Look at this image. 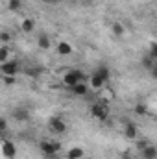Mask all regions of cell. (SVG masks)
<instances>
[{"instance_id": "cell-16", "label": "cell", "mask_w": 157, "mask_h": 159, "mask_svg": "<svg viewBox=\"0 0 157 159\" xmlns=\"http://www.w3.org/2000/svg\"><path fill=\"white\" fill-rule=\"evenodd\" d=\"M111 32H113V35L122 37V35L126 34V28H124V24H120V22H113V24H111Z\"/></svg>"}, {"instance_id": "cell-28", "label": "cell", "mask_w": 157, "mask_h": 159, "mask_svg": "<svg viewBox=\"0 0 157 159\" xmlns=\"http://www.w3.org/2000/svg\"><path fill=\"white\" fill-rule=\"evenodd\" d=\"M122 159H133V156L129 152H126V154H122Z\"/></svg>"}, {"instance_id": "cell-21", "label": "cell", "mask_w": 157, "mask_h": 159, "mask_svg": "<svg viewBox=\"0 0 157 159\" xmlns=\"http://www.w3.org/2000/svg\"><path fill=\"white\" fill-rule=\"evenodd\" d=\"M2 81H4L6 85H13V83H15V76H6V74H2Z\"/></svg>"}, {"instance_id": "cell-18", "label": "cell", "mask_w": 157, "mask_h": 159, "mask_svg": "<svg viewBox=\"0 0 157 159\" xmlns=\"http://www.w3.org/2000/svg\"><path fill=\"white\" fill-rule=\"evenodd\" d=\"M133 111H135V115H139V117H144V115L148 113V107H146L144 104H137V106L133 107Z\"/></svg>"}, {"instance_id": "cell-11", "label": "cell", "mask_w": 157, "mask_h": 159, "mask_svg": "<svg viewBox=\"0 0 157 159\" xmlns=\"http://www.w3.org/2000/svg\"><path fill=\"white\" fill-rule=\"evenodd\" d=\"M141 154H142V159H157V146H154V144L150 143Z\"/></svg>"}, {"instance_id": "cell-5", "label": "cell", "mask_w": 157, "mask_h": 159, "mask_svg": "<svg viewBox=\"0 0 157 159\" xmlns=\"http://www.w3.org/2000/svg\"><path fill=\"white\" fill-rule=\"evenodd\" d=\"M0 69H2V74H6V76H15V74L19 72V61H17V59L6 61V63L0 65Z\"/></svg>"}, {"instance_id": "cell-12", "label": "cell", "mask_w": 157, "mask_h": 159, "mask_svg": "<svg viewBox=\"0 0 157 159\" xmlns=\"http://www.w3.org/2000/svg\"><path fill=\"white\" fill-rule=\"evenodd\" d=\"M20 30H22L24 34H32V32L35 30V20H34V19H30V17H28V19H24V20H22V24H20Z\"/></svg>"}, {"instance_id": "cell-2", "label": "cell", "mask_w": 157, "mask_h": 159, "mask_svg": "<svg viewBox=\"0 0 157 159\" xmlns=\"http://www.w3.org/2000/svg\"><path fill=\"white\" fill-rule=\"evenodd\" d=\"M85 80H87V76H85V72H81V70H78V69H74V70H69L65 76H63V83L69 87V89H72L76 83H85Z\"/></svg>"}, {"instance_id": "cell-14", "label": "cell", "mask_w": 157, "mask_h": 159, "mask_svg": "<svg viewBox=\"0 0 157 159\" xmlns=\"http://www.w3.org/2000/svg\"><path fill=\"white\" fill-rule=\"evenodd\" d=\"M83 148H79V146H74V148H70L69 152H67V159H81L83 157Z\"/></svg>"}, {"instance_id": "cell-27", "label": "cell", "mask_w": 157, "mask_h": 159, "mask_svg": "<svg viewBox=\"0 0 157 159\" xmlns=\"http://www.w3.org/2000/svg\"><path fill=\"white\" fill-rule=\"evenodd\" d=\"M152 78H154V80H157V65L154 67V69H152Z\"/></svg>"}, {"instance_id": "cell-23", "label": "cell", "mask_w": 157, "mask_h": 159, "mask_svg": "<svg viewBox=\"0 0 157 159\" xmlns=\"http://www.w3.org/2000/svg\"><path fill=\"white\" fill-rule=\"evenodd\" d=\"M148 144H150V141H139V143H137V148H139V150L142 152V150H144V148H146Z\"/></svg>"}, {"instance_id": "cell-30", "label": "cell", "mask_w": 157, "mask_h": 159, "mask_svg": "<svg viewBox=\"0 0 157 159\" xmlns=\"http://www.w3.org/2000/svg\"><path fill=\"white\" fill-rule=\"evenodd\" d=\"M46 159H48V157H46Z\"/></svg>"}, {"instance_id": "cell-26", "label": "cell", "mask_w": 157, "mask_h": 159, "mask_svg": "<svg viewBox=\"0 0 157 159\" xmlns=\"http://www.w3.org/2000/svg\"><path fill=\"white\" fill-rule=\"evenodd\" d=\"M43 2H44V4H48V6H56L59 0H43Z\"/></svg>"}, {"instance_id": "cell-19", "label": "cell", "mask_w": 157, "mask_h": 159, "mask_svg": "<svg viewBox=\"0 0 157 159\" xmlns=\"http://www.w3.org/2000/svg\"><path fill=\"white\" fill-rule=\"evenodd\" d=\"M142 65H144L146 69H150V70H152V69L155 67V63H154V57H152V56H150V57H144V59H142Z\"/></svg>"}, {"instance_id": "cell-22", "label": "cell", "mask_w": 157, "mask_h": 159, "mask_svg": "<svg viewBox=\"0 0 157 159\" xmlns=\"http://www.w3.org/2000/svg\"><path fill=\"white\" fill-rule=\"evenodd\" d=\"M150 56H152L154 59H157V43H154V44L150 46Z\"/></svg>"}, {"instance_id": "cell-8", "label": "cell", "mask_w": 157, "mask_h": 159, "mask_svg": "<svg viewBox=\"0 0 157 159\" xmlns=\"http://www.w3.org/2000/svg\"><path fill=\"white\" fill-rule=\"evenodd\" d=\"M13 119L17 122H26V120H30V111L24 109V107H19V109L13 111Z\"/></svg>"}, {"instance_id": "cell-1", "label": "cell", "mask_w": 157, "mask_h": 159, "mask_svg": "<svg viewBox=\"0 0 157 159\" xmlns=\"http://www.w3.org/2000/svg\"><path fill=\"white\" fill-rule=\"evenodd\" d=\"M39 148H41V152H43V156H44V157L54 159L56 156H57V152L61 150V144H59V143H56V141H41Z\"/></svg>"}, {"instance_id": "cell-17", "label": "cell", "mask_w": 157, "mask_h": 159, "mask_svg": "<svg viewBox=\"0 0 157 159\" xmlns=\"http://www.w3.org/2000/svg\"><path fill=\"white\" fill-rule=\"evenodd\" d=\"M7 56H9V46L7 44H2V48H0V65L7 61Z\"/></svg>"}, {"instance_id": "cell-29", "label": "cell", "mask_w": 157, "mask_h": 159, "mask_svg": "<svg viewBox=\"0 0 157 159\" xmlns=\"http://www.w3.org/2000/svg\"><path fill=\"white\" fill-rule=\"evenodd\" d=\"M81 2H91V0H81Z\"/></svg>"}, {"instance_id": "cell-24", "label": "cell", "mask_w": 157, "mask_h": 159, "mask_svg": "<svg viewBox=\"0 0 157 159\" xmlns=\"http://www.w3.org/2000/svg\"><path fill=\"white\" fill-rule=\"evenodd\" d=\"M0 129H2V133H4V131L7 129V122H6V119L0 120Z\"/></svg>"}, {"instance_id": "cell-20", "label": "cell", "mask_w": 157, "mask_h": 159, "mask_svg": "<svg viewBox=\"0 0 157 159\" xmlns=\"http://www.w3.org/2000/svg\"><path fill=\"white\" fill-rule=\"evenodd\" d=\"M20 6H22L20 0H9V6H7V7H9L11 11H17V9H20Z\"/></svg>"}, {"instance_id": "cell-3", "label": "cell", "mask_w": 157, "mask_h": 159, "mask_svg": "<svg viewBox=\"0 0 157 159\" xmlns=\"http://www.w3.org/2000/svg\"><path fill=\"white\" fill-rule=\"evenodd\" d=\"M89 111H91V115H92L94 119L100 120V122H105L107 117H109V109H107L104 104H92V106L89 107Z\"/></svg>"}, {"instance_id": "cell-7", "label": "cell", "mask_w": 157, "mask_h": 159, "mask_svg": "<svg viewBox=\"0 0 157 159\" xmlns=\"http://www.w3.org/2000/svg\"><path fill=\"white\" fill-rule=\"evenodd\" d=\"M124 135L128 139H137V126L131 120H126L124 122Z\"/></svg>"}, {"instance_id": "cell-13", "label": "cell", "mask_w": 157, "mask_h": 159, "mask_svg": "<svg viewBox=\"0 0 157 159\" xmlns=\"http://www.w3.org/2000/svg\"><path fill=\"white\" fill-rule=\"evenodd\" d=\"M70 91H72L76 96H85V94H87V91H89V87H87V83H83V81H81V83H76Z\"/></svg>"}, {"instance_id": "cell-9", "label": "cell", "mask_w": 157, "mask_h": 159, "mask_svg": "<svg viewBox=\"0 0 157 159\" xmlns=\"http://www.w3.org/2000/svg\"><path fill=\"white\" fill-rule=\"evenodd\" d=\"M57 54L59 56H70L72 54V44L67 41H59L57 43Z\"/></svg>"}, {"instance_id": "cell-6", "label": "cell", "mask_w": 157, "mask_h": 159, "mask_svg": "<svg viewBox=\"0 0 157 159\" xmlns=\"http://www.w3.org/2000/svg\"><path fill=\"white\" fill-rule=\"evenodd\" d=\"M2 154H4V157L6 159H13L15 157V154H17V146H15V143L4 139V141H2Z\"/></svg>"}, {"instance_id": "cell-4", "label": "cell", "mask_w": 157, "mask_h": 159, "mask_svg": "<svg viewBox=\"0 0 157 159\" xmlns=\"http://www.w3.org/2000/svg\"><path fill=\"white\" fill-rule=\"evenodd\" d=\"M48 126H50L52 133H56V135H63L67 131V122L63 119H59V117H52L48 120Z\"/></svg>"}, {"instance_id": "cell-25", "label": "cell", "mask_w": 157, "mask_h": 159, "mask_svg": "<svg viewBox=\"0 0 157 159\" xmlns=\"http://www.w3.org/2000/svg\"><path fill=\"white\" fill-rule=\"evenodd\" d=\"M0 39H2V43H4V44H6V43L9 41V34H7V32H4V34L0 35Z\"/></svg>"}, {"instance_id": "cell-10", "label": "cell", "mask_w": 157, "mask_h": 159, "mask_svg": "<svg viewBox=\"0 0 157 159\" xmlns=\"http://www.w3.org/2000/svg\"><path fill=\"white\" fill-rule=\"evenodd\" d=\"M89 81H91V87H92V89H102V87L105 85V80L102 78L100 74H96V72L91 74V80H89Z\"/></svg>"}, {"instance_id": "cell-15", "label": "cell", "mask_w": 157, "mask_h": 159, "mask_svg": "<svg viewBox=\"0 0 157 159\" xmlns=\"http://www.w3.org/2000/svg\"><path fill=\"white\" fill-rule=\"evenodd\" d=\"M37 46H39L41 50H48L50 48V37L46 34H41L39 37H37Z\"/></svg>"}]
</instances>
